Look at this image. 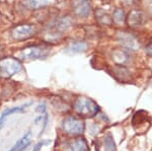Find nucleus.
<instances>
[{
	"label": "nucleus",
	"instance_id": "13",
	"mask_svg": "<svg viewBox=\"0 0 152 151\" xmlns=\"http://www.w3.org/2000/svg\"><path fill=\"white\" fill-rule=\"evenodd\" d=\"M127 16L125 14V11L122 8H116L113 13V21L118 26H122L126 23Z\"/></svg>",
	"mask_w": 152,
	"mask_h": 151
},
{
	"label": "nucleus",
	"instance_id": "3",
	"mask_svg": "<svg viewBox=\"0 0 152 151\" xmlns=\"http://www.w3.org/2000/svg\"><path fill=\"white\" fill-rule=\"evenodd\" d=\"M23 69L20 60L14 57H5L0 59V78H10Z\"/></svg>",
	"mask_w": 152,
	"mask_h": 151
},
{
	"label": "nucleus",
	"instance_id": "6",
	"mask_svg": "<svg viewBox=\"0 0 152 151\" xmlns=\"http://www.w3.org/2000/svg\"><path fill=\"white\" fill-rule=\"evenodd\" d=\"M73 13L78 18H87L91 11V4L90 0H72Z\"/></svg>",
	"mask_w": 152,
	"mask_h": 151
},
{
	"label": "nucleus",
	"instance_id": "21",
	"mask_svg": "<svg viewBox=\"0 0 152 151\" xmlns=\"http://www.w3.org/2000/svg\"><path fill=\"white\" fill-rule=\"evenodd\" d=\"M1 51H2V48H1V46H0V54H1Z\"/></svg>",
	"mask_w": 152,
	"mask_h": 151
},
{
	"label": "nucleus",
	"instance_id": "2",
	"mask_svg": "<svg viewBox=\"0 0 152 151\" xmlns=\"http://www.w3.org/2000/svg\"><path fill=\"white\" fill-rule=\"evenodd\" d=\"M73 109L80 116L91 118L99 112V107L94 99L85 96H80L73 103Z\"/></svg>",
	"mask_w": 152,
	"mask_h": 151
},
{
	"label": "nucleus",
	"instance_id": "15",
	"mask_svg": "<svg viewBox=\"0 0 152 151\" xmlns=\"http://www.w3.org/2000/svg\"><path fill=\"white\" fill-rule=\"evenodd\" d=\"M71 151H87V143L83 138H78L73 141L70 147Z\"/></svg>",
	"mask_w": 152,
	"mask_h": 151
},
{
	"label": "nucleus",
	"instance_id": "1",
	"mask_svg": "<svg viewBox=\"0 0 152 151\" xmlns=\"http://www.w3.org/2000/svg\"><path fill=\"white\" fill-rule=\"evenodd\" d=\"M51 53V48L47 45H31L19 50L15 54L19 60L35 61L44 60L49 57Z\"/></svg>",
	"mask_w": 152,
	"mask_h": 151
},
{
	"label": "nucleus",
	"instance_id": "8",
	"mask_svg": "<svg viewBox=\"0 0 152 151\" xmlns=\"http://www.w3.org/2000/svg\"><path fill=\"white\" fill-rule=\"evenodd\" d=\"M126 21L129 24V26H131V28H137V26H143L145 23L146 16L144 15V13L142 11L134 9L127 16Z\"/></svg>",
	"mask_w": 152,
	"mask_h": 151
},
{
	"label": "nucleus",
	"instance_id": "12",
	"mask_svg": "<svg viewBox=\"0 0 152 151\" xmlns=\"http://www.w3.org/2000/svg\"><path fill=\"white\" fill-rule=\"evenodd\" d=\"M88 48L87 43L82 42V41H73L70 43L68 50L71 53H82L84 51H86Z\"/></svg>",
	"mask_w": 152,
	"mask_h": 151
},
{
	"label": "nucleus",
	"instance_id": "9",
	"mask_svg": "<svg viewBox=\"0 0 152 151\" xmlns=\"http://www.w3.org/2000/svg\"><path fill=\"white\" fill-rule=\"evenodd\" d=\"M72 26V21H71L70 18L68 16H61V18H55L51 23L50 28H52L54 33L57 31L58 34H61V31H67L70 26Z\"/></svg>",
	"mask_w": 152,
	"mask_h": 151
},
{
	"label": "nucleus",
	"instance_id": "10",
	"mask_svg": "<svg viewBox=\"0 0 152 151\" xmlns=\"http://www.w3.org/2000/svg\"><path fill=\"white\" fill-rule=\"evenodd\" d=\"M49 3H50L49 0H23L24 6L28 9H33V10L48 6Z\"/></svg>",
	"mask_w": 152,
	"mask_h": 151
},
{
	"label": "nucleus",
	"instance_id": "5",
	"mask_svg": "<svg viewBox=\"0 0 152 151\" xmlns=\"http://www.w3.org/2000/svg\"><path fill=\"white\" fill-rule=\"evenodd\" d=\"M35 35V28L31 24H19L11 31V36L13 40L23 41Z\"/></svg>",
	"mask_w": 152,
	"mask_h": 151
},
{
	"label": "nucleus",
	"instance_id": "7",
	"mask_svg": "<svg viewBox=\"0 0 152 151\" xmlns=\"http://www.w3.org/2000/svg\"><path fill=\"white\" fill-rule=\"evenodd\" d=\"M118 41L121 43L125 49L128 50H138L139 49V42L138 39L134 35L127 31H120L118 34Z\"/></svg>",
	"mask_w": 152,
	"mask_h": 151
},
{
	"label": "nucleus",
	"instance_id": "18",
	"mask_svg": "<svg viewBox=\"0 0 152 151\" xmlns=\"http://www.w3.org/2000/svg\"><path fill=\"white\" fill-rule=\"evenodd\" d=\"M46 143H48L47 141H42V142L37 143L36 146H35V147H34V150H33V151H41L42 147H43V146L45 145Z\"/></svg>",
	"mask_w": 152,
	"mask_h": 151
},
{
	"label": "nucleus",
	"instance_id": "14",
	"mask_svg": "<svg viewBox=\"0 0 152 151\" xmlns=\"http://www.w3.org/2000/svg\"><path fill=\"white\" fill-rule=\"evenodd\" d=\"M31 132H28L26 135L23 136V138H20L18 142L15 143V147L18 151H21L23 149H26L28 146L31 144Z\"/></svg>",
	"mask_w": 152,
	"mask_h": 151
},
{
	"label": "nucleus",
	"instance_id": "19",
	"mask_svg": "<svg viewBox=\"0 0 152 151\" xmlns=\"http://www.w3.org/2000/svg\"><path fill=\"white\" fill-rule=\"evenodd\" d=\"M46 109H47L46 104H40V106L36 109V111L37 112H41V114H46Z\"/></svg>",
	"mask_w": 152,
	"mask_h": 151
},
{
	"label": "nucleus",
	"instance_id": "16",
	"mask_svg": "<svg viewBox=\"0 0 152 151\" xmlns=\"http://www.w3.org/2000/svg\"><path fill=\"white\" fill-rule=\"evenodd\" d=\"M96 18L99 19V21L102 24H107V26H110L112 23V19L110 18V16L107 15V13H104V11L99 10L96 11Z\"/></svg>",
	"mask_w": 152,
	"mask_h": 151
},
{
	"label": "nucleus",
	"instance_id": "20",
	"mask_svg": "<svg viewBox=\"0 0 152 151\" xmlns=\"http://www.w3.org/2000/svg\"><path fill=\"white\" fill-rule=\"evenodd\" d=\"M147 52L152 55V41H151V43L148 45V47H147Z\"/></svg>",
	"mask_w": 152,
	"mask_h": 151
},
{
	"label": "nucleus",
	"instance_id": "11",
	"mask_svg": "<svg viewBox=\"0 0 152 151\" xmlns=\"http://www.w3.org/2000/svg\"><path fill=\"white\" fill-rule=\"evenodd\" d=\"M129 59V55L124 49H118V50L113 52V60L117 63V64L123 65L126 63Z\"/></svg>",
	"mask_w": 152,
	"mask_h": 151
},
{
	"label": "nucleus",
	"instance_id": "17",
	"mask_svg": "<svg viewBox=\"0 0 152 151\" xmlns=\"http://www.w3.org/2000/svg\"><path fill=\"white\" fill-rule=\"evenodd\" d=\"M105 151H116V144L111 135H107L104 139Z\"/></svg>",
	"mask_w": 152,
	"mask_h": 151
},
{
	"label": "nucleus",
	"instance_id": "4",
	"mask_svg": "<svg viewBox=\"0 0 152 151\" xmlns=\"http://www.w3.org/2000/svg\"><path fill=\"white\" fill-rule=\"evenodd\" d=\"M62 128L65 133L69 134V135H79L82 134L84 130V124L82 121L78 120L72 116L66 117L63 120Z\"/></svg>",
	"mask_w": 152,
	"mask_h": 151
}]
</instances>
